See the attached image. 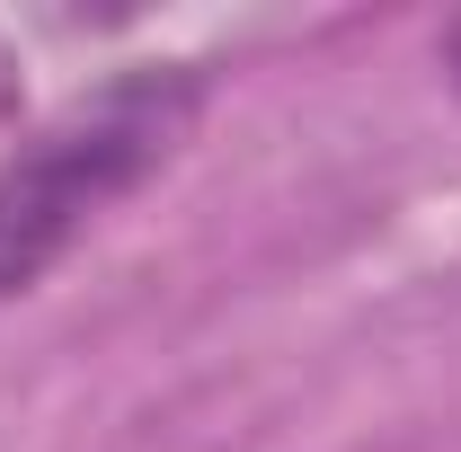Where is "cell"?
<instances>
[{
	"label": "cell",
	"instance_id": "cell-1",
	"mask_svg": "<svg viewBox=\"0 0 461 452\" xmlns=\"http://www.w3.org/2000/svg\"><path fill=\"white\" fill-rule=\"evenodd\" d=\"M195 107H204V71H186V62L160 71L151 62V71L107 80L98 98H80L62 124H45L0 169V302L27 293L107 204H124L160 169L186 142Z\"/></svg>",
	"mask_w": 461,
	"mask_h": 452
},
{
	"label": "cell",
	"instance_id": "cell-2",
	"mask_svg": "<svg viewBox=\"0 0 461 452\" xmlns=\"http://www.w3.org/2000/svg\"><path fill=\"white\" fill-rule=\"evenodd\" d=\"M18 115V62H9V45H0V124Z\"/></svg>",
	"mask_w": 461,
	"mask_h": 452
},
{
	"label": "cell",
	"instance_id": "cell-3",
	"mask_svg": "<svg viewBox=\"0 0 461 452\" xmlns=\"http://www.w3.org/2000/svg\"><path fill=\"white\" fill-rule=\"evenodd\" d=\"M444 71H453V89H461V18L444 27Z\"/></svg>",
	"mask_w": 461,
	"mask_h": 452
}]
</instances>
